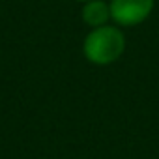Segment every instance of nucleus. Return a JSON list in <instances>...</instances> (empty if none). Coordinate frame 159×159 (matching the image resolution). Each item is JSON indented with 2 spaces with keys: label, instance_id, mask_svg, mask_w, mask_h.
Segmentation results:
<instances>
[{
  "label": "nucleus",
  "instance_id": "1",
  "mask_svg": "<svg viewBox=\"0 0 159 159\" xmlns=\"http://www.w3.org/2000/svg\"><path fill=\"white\" fill-rule=\"evenodd\" d=\"M125 49L124 34L114 26H98L84 39V56L98 66L116 62Z\"/></svg>",
  "mask_w": 159,
  "mask_h": 159
},
{
  "label": "nucleus",
  "instance_id": "2",
  "mask_svg": "<svg viewBox=\"0 0 159 159\" xmlns=\"http://www.w3.org/2000/svg\"><path fill=\"white\" fill-rule=\"evenodd\" d=\"M111 17L122 26L142 23L153 10V0H111Z\"/></svg>",
  "mask_w": 159,
  "mask_h": 159
},
{
  "label": "nucleus",
  "instance_id": "3",
  "mask_svg": "<svg viewBox=\"0 0 159 159\" xmlns=\"http://www.w3.org/2000/svg\"><path fill=\"white\" fill-rule=\"evenodd\" d=\"M111 19V6L105 4L103 0H88L83 8V21L92 26H105V23Z\"/></svg>",
  "mask_w": 159,
  "mask_h": 159
},
{
  "label": "nucleus",
  "instance_id": "4",
  "mask_svg": "<svg viewBox=\"0 0 159 159\" xmlns=\"http://www.w3.org/2000/svg\"><path fill=\"white\" fill-rule=\"evenodd\" d=\"M81 2H84V0H81ZM86 2H88V0H86Z\"/></svg>",
  "mask_w": 159,
  "mask_h": 159
}]
</instances>
